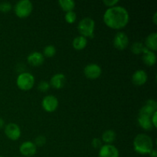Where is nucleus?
<instances>
[{
  "instance_id": "9",
  "label": "nucleus",
  "mask_w": 157,
  "mask_h": 157,
  "mask_svg": "<svg viewBox=\"0 0 157 157\" xmlns=\"http://www.w3.org/2000/svg\"><path fill=\"white\" fill-rule=\"evenodd\" d=\"M84 75L89 79H97L102 73L101 67L97 64H89L84 67Z\"/></svg>"
},
{
  "instance_id": "30",
  "label": "nucleus",
  "mask_w": 157,
  "mask_h": 157,
  "mask_svg": "<svg viewBox=\"0 0 157 157\" xmlns=\"http://www.w3.org/2000/svg\"><path fill=\"white\" fill-rule=\"evenodd\" d=\"M156 118H157V111L155 112L151 117V122L153 124V127H157V123H156Z\"/></svg>"
},
{
  "instance_id": "31",
  "label": "nucleus",
  "mask_w": 157,
  "mask_h": 157,
  "mask_svg": "<svg viewBox=\"0 0 157 157\" xmlns=\"http://www.w3.org/2000/svg\"><path fill=\"white\" fill-rule=\"evenodd\" d=\"M150 155L151 157H157V151L156 150H153L150 153Z\"/></svg>"
},
{
  "instance_id": "3",
  "label": "nucleus",
  "mask_w": 157,
  "mask_h": 157,
  "mask_svg": "<svg viewBox=\"0 0 157 157\" xmlns=\"http://www.w3.org/2000/svg\"><path fill=\"white\" fill-rule=\"evenodd\" d=\"M95 21L90 17H85L79 21L78 29L81 35L84 37L93 38L94 36Z\"/></svg>"
},
{
  "instance_id": "29",
  "label": "nucleus",
  "mask_w": 157,
  "mask_h": 157,
  "mask_svg": "<svg viewBox=\"0 0 157 157\" xmlns=\"http://www.w3.org/2000/svg\"><path fill=\"white\" fill-rule=\"evenodd\" d=\"M119 2L118 0H104V3L107 6H109V7H113V6H116V4Z\"/></svg>"
},
{
  "instance_id": "5",
  "label": "nucleus",
  "mask_w": 157,
  "mask_h": 157,
  "mask_svg": "<svg viewBox=\"0 0 157 157\" xmlns=\"http://www.w3.org/2000/svg\"><path fill=\"white\" fill-rule=\"evenodd\" d=\"M16 84L21 90H29L35 84V77L29 72H22L17 78Z\"/></svg>"
},
{
  "instance_id": "28",
  "label": "nucleus",
  "mask_w": 157,
  "mask_h": 157,
  "mask_svg": "<svg viewBox=\"0 0 157 157\" xmlns=\"http://www.w3.org/2000/svg\"><path fill=\"white\" fill-rule=\"evenodd\" d=\"M92 147L94 149H100L102 147V140L99 138H94L91 142Z\"/></svg>"
},
{
  "instance_id": "27",
  "label": "nucleus",
  "mask_w": 157,
  "mask_h": 157,
  "mask_svg": "<svg viewBox=\"0 0 157 157\" xmlns=\"http://www.w3.org/2000/svg\"><path fill=\"white\" fill-rule=\"evenodd\" d=\"M46 143V138L44 137L42 135H40V136H37L35 140V143L34 144H35V146H38V147H42Z\"/></svg>"
},
{
  "instance_id": "13",
  "label": "nucleus",
  "mask_w": 157,
  "mask_h": 157,
  "mask_svg": "<svg viewBox=\"0 0 157 157\" xmlns=\"http://www.w3.org/2000/svg\"><path fill=\"white\" fill-rule=\"evenodd\" d=\"M148 79V76L145 71L137 70L133 74L132 82L136 86H142L145 84Z\"/></svg>"
},
{
  "instance_id": "16",
  "label": "nucleus",
  "mask_w": 157,
  "mask_h": 157,
  "mask_svg": "<svg viewBox=\"0 0 157 157\" xmlns=\"http://www.w3.org/2000/svg\"><path fill=\"white\" fill-rule=\"evenodd\" d=\"M143 61L147 65L153 66L156 62V56L154 52L149 50L147 47L144 48V52H143Z\"/></svg>"
},
{
  "instance_id": "7",
  "label": "nucleus",
  "mask_w": 157,
  "mask_h": 157,
  "mask_svg": "<svg viewBox=\"0 0 157 157\" xmlns=\"http://www.w3.org/2000/svg\"><path fill=\"white\" fill-rule=\"evenodd\" d=\"M113 45L118 50H124L129 44V38L127 34L123 32H119L113 38Z\"/></svg>"
},
{
  "instance_id": "8",
  "label": "nucleus",
  "mask_w": 157,
  "mask_h": 157,
  "mask_svg": "<svg viewBox=\"0 0 157 157\" xmlns=\"http://www.w3.org/2000/svg\"><path fill=\"white\" fill-rule=\"evenodd\" d=\"M5 133L9 139L12 140H17L21 136V129L17 124L10 123L5 127Z\"/></svg>"
},
{
  "instance_id": "10",
  "label": "nucleus",
  "mask_w": 157,
  "mask_h": 157,
  "mask_svg": "<svg viewBox=\"0 0 157 157\" xmlns=\"http://www.w3.org/2000/svg\"><path fill=\"white\" fill-rule=\"evenodd\" d=\"M157 110V103L154 100H148L144 104V105L141 107L139 111V115H144V116L150 117Z\"/></svg>"
},
{
  "instance_id": "17",
  "label": "nucleus",
  "mask_w": 157,
  "mask_h": 157,
  "mask_svg": "<svg viewBox=\"0 0 157 157\" xmlns=\"http://www.w3.org/2000/svg\"><path fill=\"white\" fill-rule=\"evenodd\" d=\"M138 124H140L141 127L145 130H152L153 127V124L151 122V117L144 115H139L138 117Z\"/></svg>"
},
{
  "instance_id": "4",
  "label": "nucleus",
  "mask_w": 157,
  "mask_h": 157,
  "mask_svg": "<svg viewBox=\"0 0 157 157\" xmlns=\"http://www.w3.org/2000/svg\"><path fill=\"white\" fill-rule=\"evenodd\" d=\"M33 6L29 0H20L14 6L15 15L21 18H24L32 13Z\"/></svg>"
},
{
  "instance_id": "24",
  "label": "nucleus",
  "mask_w": 157,
  "mask_h": 157,
  "mask_svg": "<svg viewBox=\"0 0 157 157\" xmlns=\"http://www.w3.org/2000/svg\"><path fill=\"white\" fill-rule=\"evenodd\" d=\"M64 18H65L66 21H67V23L72 24V23H74L76 21L77 15L74 11H69V12H67L65 13Z\"/></svg>"
},
{
  "instance_id": "20",
  "label": "nucleus",
  "mask_w": 157,
  "mask_h": 157,
  "mask_svg": "<svg viewBox=\"0 0 157 157\" xmlns=\"http://www.w3.org/2000/svg\"><path fill=\"white\" fill-rule=\"evenodd\" d=\"M116 133L112 130H107L102 134V140L106 144H111L116 140Z\"/></svg>"
},
{
  "instance_id": "2",
  "label": "nucleus",
  "mask_w": 157,
  "mask_h": 157,
  "mask_svg": "<svg viewBox=\"0 0 157 157\" xmlns=\"http://www.w3.org/2000/svg\"><path fill=\"white\" fill-rule=\"evenodd\" d=\"M133 149L136 153L141 155L150 154L153 150V140L145 133H140L134 138Z\"/></svg>"
},
{
  "instance_id": "25",
  "label": "nucleus",
  "mask_w": 157,
  "mask_h": 157,
  "mask_svg": "<svg viewBox=\"0 0 157 157\" xmlns=\"http://www.w3.org/2000/svg\"><path fill=\"white\" fill-rule=\"evenodd\" d=\"M12 6L9 2H2L0 3V12L3 13H7L12 9Z\"/></svg>"
},
{
  "instance_id": "1",
  "label": "nucleus",
  "mask_w": 157,
  "mask_h": 157,
  "mask_svg": "<svg viewBox=\"0 0 157 157\" xmlns=\"http://www.w3.org/2000/svg\"><path fill=\"white\" fill-rule=\"evenodd\" d=\"M129 19L128 11L123 6L108 8L104 14V23L111 29H123L128 24Z\"/></svg>"
},
{
  "instance_id": "11",
  "label": "nucleus",
  "mask_w": 157,
  "mask_h": 157,
  "mask_svg": "<svg viewBox=\"0 0 157 157\" xmlns=\"http://www.w3.org/2000/svg\"><path fill=\"white\" fill-rule=\"evenodd\" d=\"M99 157H119V150L111 144H105L100 148Z\"/></svg>"
},
{
  "instance_id": "14",
  "label": "nucleus",
  "mask_w": 157,
  "mask_h": 157,
  "mask_svg": "<svg viewBox=\"0 0 157 157\" xmlns=\"http://www.w3.org/2000/svg\"><path fill=\"white\" fill-rule=\"evenodd\" d=\"M27 61L31 65L34 67H38L43 64L44 61V57L41 52H34L29 54V56L27 57Z\"/></svg>"
},
{
  "instance_id": "22",
  "label": "nucleus",
  "mask_w": 157,
  "mask_h": 157,
  "mask_svg": "<svg viewBox=\"0 0 157 157\" xmlns=\"http://www.w3.org/2000/svg\"><path fill=\"white\" fill-rule=\"evenodd\" d=\"M145 46L144 45L142 42L140 41H136L133 43L131 46V52H133L134 55H140V54L143 53L144 50Z\"/></svg>"
},
{
  "instance_id": "18",
  "label": "nucleus",
  "mask_w": 157,
  "mask_h": 157,
  "mask_svg": "<svg viewBox=\"0 0 157 157\" xmlns=\"http://www.w3.org/2000/svg\"><path fill=\"white\" fill-rule=\"evenodd\" d=\"M157 33L156 32H153V33L150 34L147 37L145 41V44L147 45V48L149 50L152 51V52H155L157 49Z\"/></svg>"
},
{
  "instance_id": "34",
  "label": "nucleus",
  "mask_w": 157,
  "mask_h": 157,
  "mask_svg": "<svg viewBox=\"0 0 157 157\" xmlns=\"http://www.w3.org/2000/svg\"><path fill=\"white\" fill-rule=\"evenodd\" d=\"M0 157H3V156H0Z\"/></svg>"
},
{
  "instance_id": "33",
  "label": "nucleus",
  "mask_w": 157,
  "mask_h": 157,
  "mask_svg": "<svg viewBox=\"0 0 157 157\" xmlns=\"http://www.w3.org/2000/svg\"><path fill=\"white\" fill-rule=\"evenodd\" d=\"M156 15H157V13L154 14V16H153V21H154L155 24H157V21H156Z\"/></svg>"
},
{
  "instance_id": "23",
  "label": "nucleus",
  "mask_w": 157,
  "mask_h": 157,
  "mask_svg": "<svg viewBox=\"0 0 157 157\" xmlns=\"http://www.w3.org/2000/svg\"><path fill=\"white\" fill-rule=\"evenodd\" d=\"M43 53H44L43 55H44L47 58H52L56 54V48H55V47L54 45L49 44V45H47L44 47Z\"/></svg>"
},
{
  "instance_id": "12",
  "label": "nucleus",
  "mask_w": 157,
  "mask_h": 157,
  "mask_svg": "<svg viewBox=\"0 0 157 157\" xmlns=\"http://www.w3.org/2000/svg\"><path fill=\"white\" fill-rule=\"evenodd\" d=\"M19 151L23 156L28 157L32 156L36 153L37 147L33 142L25 141L21 144L19 147Z\"/></svg>"
},
{
  "instance_id": "15",
  "label": "nucleus",
  "mask_w": 157,
  "mask_h": 157,
  "mask_svg": "<svg viewBox=\"0 0 157 157\" xmlns=\"http://www.w3.org/2000/svg\"><path fill=\"white\" fill-rule=\"evenodd\" d=\"M66 82V78L64 74L58 73L52 77L50 81V86L55 89H61L64 86Z\"/></svg>"
},
{
  "instance_id": "21",
  "label": "nucleus",
  "mask_w": 157,
  "mask_h": 157,
  "mask_svg": "<svg viewBox=\"0 0 157 157\" xmlns=\"http://www.w3.org/2000/svg\"><path fill=\"white\" fill-rule=\"evenodd\" d=\"M61 9L66 12L69 11H73L75 6V2L73 0H59L58 1Z\"/></svg>"
},
{
  "instance_id": "6",
  "label": "nucleus",
  "mask_w": 157,
  "mask_h": 157,
  "mask_svg": "<svg viewBox=\"0 0 157 157\" xmlns=\"http://www.w3.org/2000/svg\"><path fill=\"white\" fill-rule=\"evenodd\" d=\"M41 105L45 111L52 113L54 112L58 107V100L54 95H47L43 98Z\"/></svg>"
},
{
  "instance_id": "32",
  "label": "nucleus",
  "mask_w": 157,
  "mask_h": 157,
  "mask_svg": "<svg viewBox=\"0 0 157 157\" xmlns=\"http://www.w3.org/2000/svg\"><path fill=\"white\" fill-rule=\"evenodd\" d=\"M4 124H5L4 120L2 119V118H0V129L2 128V127H4Z\"/></svg>"
},
{
  "instance_id": "19",
  "label": "nucleus",
  "mask_w": 157,
  "mask_h": 157,
  "mask_svg": "<svg viewBox=\"0 0 157 157\" xmlns=\"http://www.w3.org/2000/svg\"><path fill=\"white\" fill-rule=\"evenodd\" d=\"M72 44H73V47L75 48V49L81 51L83 50L87 46V40L85 37L82 36V35H80V36L75 38Z\"/></svg>"
},
{
  "instance_id": "26",
  "label": "nucleus",
  "mask_w": 157,
  "mask_h": 157,
  "mask_svg": "<svg viewBox=\"0 0 157 157\" xmlns=\"http://www.w3.org/2000/svg\"><path fill=\"white\" fill-rule=\"evenodd\" d=\"M50 87V84L48 82H47L45 81H42L38 84V89L41 92H46L49 90Z\"/></svg>"
}]
</instances>
